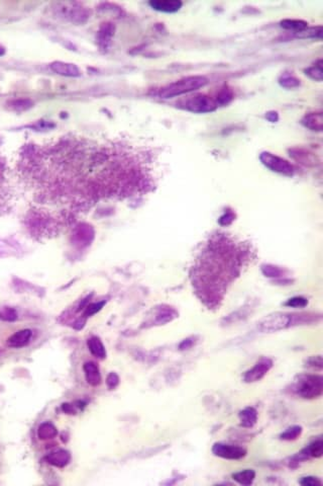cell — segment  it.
<instances>
[{
	"label": "cell",
	"instance_id": "2e32d148",
	"mask_svg": "<svg viewBox=\"0 0 323 486\" xmlns=\"http://www.w3.org/2000/svg\"><path fill=\"white\" fill-rule=\"evenodd\" d=\"M93 235H94V232H93L91 227L85 226V225H80L77 228L76 232L74 233V238L76 239V241L78 243H80V245L88 246V245H90V242L93 239Z\"/></svg>",
	"mask_w": 323,
	"mask_h": 486
},
{
	"label": "cell",
	"instance_id": "7a4b0ae2",
	"mask_svg": "<svg viewBox=\"0 0 323 486\" xmlns=\"http://www.w3.org/2000/svg\"><path fill=\"white\" fill-rule=\"evenodd\" d=\"M294 390L302 398H317L323 392V379L319 375H301L295 381Z\"/></svg>",
	"mask_w": 323,
	"mask_h": 486
},
{
	"label": "cell",
	"instance_id": "9a60e30c",
	"mask_svg": "<svg viewBox=\"0 0 323 486\" xmlns=\"http://www.w3.org/2000/svg\"><path fill=\"white\" fill-rule=\"evenodd\" d=\"M240 424L243 427H252L257 421V412L253 407H245L238 414Z\"/></svg>",
	"mask_w": 323,
	"mask_h": 486
},
{
	"label": "cell",
	"instance_id": "74e56055",
	"mask_svg": "<svg viewBox=\"0 0 323 486\" xmlns=\"http://www.w3.org/2000/svg\"><path fill=\"white\" fill-rule=\"evenodd\" d=\"M5 53H6V50H5V48H4V47H2V46H0V56L5 55Z\"/></svg>",
	"mask_w": 323,
	"mask_h": 486
},
{
	"label": "cell",
	"instance_id": "7c38bea8",
	"mask_svg": "<svg viewBox=\"0 0 323 486\" xmlns=\"http://www.w3.org/2000/svg\"><path fill=\"white\" fill-rule=\"evenodd\" d=\"M86 381L89 385L96 387L101 383V375L99 367L94 362H86L83 366Z\"/></svg>",
	"mask_w": 323,
	"mask_h": 486
},
{
	"label": "cell",
	"instance_id": "ffe728a7",
	"mask_svg": "<svg viewBox=\"0 0 323 486\" xmlns=\"http://www.w3.org/2000/svg\"><path fill=\"white\" fill-rule=\"evenodd\" d=\"M58 434V429L51 422H44L38 428V435L40 440L46 441L54 439Z\"/></svg>",
	"mask_w": 323,
	"mask_h": 486
},
{
	"label": "cell",
	"instance_id": "3957f363",
	"mask_svg": "<svg viewBox=\"0 0 323 486\" xmlns=\"http://www.w3.org/2000/svg\"><path fill=\"white\" fill-rule=\"evenodd\" d=\"M218 107L219 105L216 101V98L213 99L205 94H195L179 103V108L198 114L213 112Z\"/></svg>",
	"mask_w": 323,
	"mask_h": 486
},
{
	"label": "cell",
	"instance_id": "4316f807",
	"mask_svg": "<svg viewBox=\"0 0 323 486\" xmlns=\"http://www.w3.org/2000/svg\"><path fill=\"white\" fill-rule=\"evenodd\" d=\"M105 301H101V302H97V303H92V304H89L86 306L85 308V311H84V316L85 317H90L94 314H96L97 312H99L103 306L105 305Z\"/></svg>",
	"mask_w": 323,
	"mask_h": 486
},
{
	"label": "cell",
	"instance_id": "9c48e42d",
	"mask_svg": "<svg viewBox=\"0 0 323 486\" xmlns=\"http://www.w3.org/2000/svg\"><path fill=\"white\" fill-rule=\"evenodd\" d=\"M33 337V331L31 329H22L14 333L8 339V346L14 349L24 348L30 344Z\"/></svg>",
	"mask_w": 323,
	"mask_h": 486
},
{
	"label": "cell",
	"instance_id": "484cf974",
	"mask_svg": "<svg viewBox=\"0 0 323 486\" xmlns=\"http://www.w3.org/2000/svg\"><path fill=\"white\" fill-rule=\"evenodd\" d=\"M306 74L311 77L312 79L315 80H321L322 79V66H321V61H319L318 64L308 68L306 70Z\"/></svg>",
	"mask_w": 323,
	"mask_h": 486
},
{
	"label": "cell",
	"instance_id": "4fadbf2b",
	"mask_svg": "<svg viewBox=\"0 0 323 486\" xmlns=\"http://www.w3.org/2000/svg\"><path fill=\"white\" fill-rule=\"evenodd\" d=\"M62 13L64 18H66L69 21H72L73 23H85L86 19L88 18L82 8H76V7L69 8L68 5H67V8H62Z\"/></svg>",
	"mask_w": 323,
	"mask_h": 486
},
{
	"label": "cell",
	"instance_id": "83f0119b",
	"mask_svg": "<svg viewBox=\"0 0 323 486\" xmlns=\"http://www.w3.org/2000/svg\"><path fill=\"white\" fill-rule=\"evenodd\" d=\"M308 304V301L306 298L304 297H293L289 300H287V302L285 303L286 306L288 307H292V308H303L305 307L306 305Z\"/></svg>",
	"mask_w": 323,
	"mask_h": 486
},
{
	"label": "cell",
	"instance_id": "4dcf8cb0",
	"mask_svg": "<svg viewBox=\"0 0 323 486\" xmlns=\"http://www.w3.org/2000/svg\"><path fill=\"white\" fill-rule=\"evenodd\" d=\"M299 483L303 486H317V485H321L322 481L317 477L306 476V477H302Z\"/></svg>",
	"mask_w": 323,
	"mask_h": 486
},
{
	"label": "cell",
	"instance_id": "e575fe53",
	"mask_svg": "<svg viewBox=\"0 0 323 486\" xmlns=\"http://www.w3.org/2000/svg\"><path fill=\"white\" fill-rule=\"evenodd\" d=\"M172 313H171V310H163L161 311L159 314H158V321L160 323H165V322H168L172 319Z\"/></svg>",
	"mask_w": 323,
	"mask_h": 486
},
{
	"label": "cell",
	"instance_id": "277c9868",
	"mask_svg": "<svg viewBox=\"0 0 323 486\" xmlns=\"http://www.w3.org/2000/svg\"><path fill=\"white\" fill-rule=\"evenodd\" d=\"M292 325H295V314L274 313L262 319L259 328L263 332H276Z\"/></svg>",
	"mask_w": 323,
	"mask_h": 486
},
{
	"label": "cell",
	"instance_id": "52a82bcc",
	"mask_svg": "<svg viewBox=\"0 0 323 486\" xmlns=\"http://www.w3.org/2000/svg\"><path fill=\"white\" fill-rule=\"evenodd\" d=\"M273 367V361L269 358H263L259 362L255 363V365L249 369L248 371L245 372L243 376V380L246 383H253L256 381H260L263 379L268 372L272 369Z\"/></svg>",
	"mask_w": 323,
	"mask_h": 486
},
{
	"label": "cell",
	"instance_id": "ba28073f",
	"mask_svg": "<svg viewBox=\"0 0 323 486\" xmlns=\"http://www.w3.org/2000/svg\"><path fill=\"white\" fill-rule=\"evenodd\" d=\"M51 68L55 73L66 77H78L81 75L79 68L72 63L56 61L51 64Z\"/></svg>",
	"mask_w": 323,
	"mask_h": 486
},
{
	"label": "cell",
	"instance_id": "6da1fadb",
	"mask_svg": "<svg viewBox=\"0 0 323 486\" xmlns=\"http://www.w3.org/2000/svg\"><path fill=\"white\" fill-rule=\"evenodd\" d=\"M207 84V79L203 76H189L180 79L174 83L169 84L160 91V96L162 99H171L175 96H180L196 89H199Z\"/></svg>",
	"mask_w": 323,
	"mask_h": 486
},
{
	"label": "cell",
	"instance_id": "1f68e13d",
	"mask_svg": "<svg viewBox=\"0 0 323 486\" xmlns=\"http://www.w3.org/2000/svg\"><path fill=\"white\" fill-rule=\"evenodd\" d=\"M280 83L282 86L286 87V88H293V87H296L300 84L299 80L296 79L295 77L293 76H285L283 77L281 80H280Z\"/></svg>",
	"mask_w": 323,
	"mask_h": 486
},
{
	"label": "cell",
	"instance_id": "ac0fdd59",
	"mask_svg": "<svg viewBox=\"0 0 323 486\" xmlns=\"http://www.w3.org/2000/svg\"><path fill=\"white\" fill-rule=\"evenodd\" d=\"M255 472L252 469H245L232 474V479L240 485H250L254 481Z\"/></svg>",
	"mask_w": 323,
	"mask_h": 486
},
{
	"label": "cell",
	"instance_id": "30bf717a",
	"mask_svg": "<svg viewBox=\"0 0 323 486\" xmlns=\"http://www.w3.org/2000/svg\"><path fill=\"white\" fill-rule=\"evenodd\" d=\"M150 6L155 11L172 14L178 12L182 8V3L178 0H154L150 3Z\"/></svg>",
	"mask_w": 323,
	"mask_h": 486
},
{
	"label": "cell",
	"instance_id": "d4e9b609",
	"mask_svg": "<svg viewBox=\"0 0 323 486\" xmlns=\"http://www.w3.org/2000/svg\"><path fill=\"white\" fill-rule=\"evenodd\" d=\"M262 271H263L264 275L266 277H269V278H279V277H282V274H283V270H281L278 267L271 266V265L264 266L262 268Z\"/></svg>",
	"mask_w": 323,
	"mask_h": 486
},
{
	"label": "cell",
	"instance_id": "8d00e7d4",
	"mask_svg": "<svg viewBox=\"0 0 323 486\" xmlns=\"http://www.w3.org/2000/svg\"><path fill=\"white\" fill-rule=\"evenodd\" d=\"M193 345V341H191V338H187L185 341H183V343L180 345V350H187L189 348H191Z\"/></svg>",
	"mask_w": 323,
	"mask_h": 486
},
{
	"label": "cell",
	"instance_id": "f1b7e54d",
	"mask_svg": "<svg viewBox=\"0 0 323 486\" xmlns=\"http://www.w3.org/2000/svg\"><path fill=\"white\" fill-rule=\"evenodd\" d=\"M78 403H79V401H77L76 403H64V404L62 405V409H63L64 412H66V413H68V414H76V413H77V408H78L79 410H81V409H83V407H84V403H83L82 401H81L80 405H78Z\"/></svg>",
	"mask_w": 323,
	"mask_h": 486
},
{
	"label": "cell",
	"instance_id": "7402d4cb",
	"mask_svg": "<svg viewBox=\"0 0 323 486\" xmlns=\"http://www.w3.org/2000/svg\"><path fill=\"white\" fill-rule=\"evenodd\" d=\"M302 433V427L299 425H294L287 428L284 432L280 434V439L283 441H295Z\"/></svg>",
	"mask_w": 323,
	"mask_h": 486
},
{
	"label": "cell",
	"instance_id": "d6a6232c",
	"mask_svg": "<svg viewBox=\"0 0 323 486\" xmlns=\"http://www.w3.org/2000/svg\"><path fill=\"white\" fill-rule=\"evenodd\" d=\"M119 384V377L116 373H110L106 379V385L110 390L115 389Z\"/></svg>",
	"mask_w": 323,
	"mask_h": 486
},
{
	"label": "cell",
	"instance_id": "8fae6325",
	"mask_svg": "<svg viewBox=\"0 0 323 486\" xmlns=\"http://www.w3.org/2000/svg\"><path fill=\"white\" fill-rule=\"evenodd\" d=\"M45 460L50 465H53L58 468H64L70 463L71 454L66 450H58L46 456Z\"/></svg>",
	"mask_w": 323,
	"mask_h": 486
},
{
	"label": "cell",
	"instance_id": "d6986e66",
	"mask_svg": "<svg viewBox=\"0 0 323 486\" xmlns=\"http://www.w3.org/2000/svg\"><path fill=\"white\" fill-rule=\"evenodd\" d=\"M322 454H323L322 440H317L312 442L309 446H307L301 452V455H303L304 457H312V458H320Z\"/></svg>",
	"mask_w": 323,
	"mask_h": 486
},
{
	"label": "cell",
	"instance_id": "e0dca14e",
	"mask_svg": "<svg viewBox=\"0 0 323 486\" xmlns=\"http://www.w3.org/2000/svg\"><path fill=\"white\" fill-rule=\"evenodd\" d=\"M87 346L90 353L97 359H104L106 357L105 347L97 336H92L87 341Z\"/></svg>",
	"mask_w": 323,
	"mask_h": 486
},
{
	"label": "cell",
	"instance_id": "d590c367",
	"mask_svg": "<svg viewBox=\"0 0 323 486\" xmlns=\"http://www.w3.org/2000/svg\"><path fill=\"white\" fill-rule=\"evenodd\" d=\"M234 219V215L232 213H225L220 219H219V223L223 226H226V225H229Z\"/></svg>",
	"mask_w": 323,
	"mask_h": 486
},
{
	"label": "cell",
	"instance_id": "5bb4252c",
	"mask_svg": "<svg viewBox=\"0 0 323 486\" xmlns=\"http://www.w3.org/2000/svg\"><path fill=\"white\" fill-rule=\"evenodd\" d=\"M302 124L304 127L312 130V131H322L323 127V118L321 113H310L306 115L303 120Z\"/></svg>",
	"mask_w": 323,
	"mask_h": 486
},
{
	"label": "cell",
	"instance_id": "5b68a950",
	"mask_svg": "<svg viewBox=\"0 0 323 486\" xmlns=\"http://www.w3.org/2000/svg\"><path fill=\"white\" fill-rule=\"evenodd\" d=\"M260 159L262 163L274 172L284 174L287 176H292L294 174V167L287 160L274 155L269 152H264L261 154Z\"/></svg>",
	"mask_w": 323,
	"mask_h": 486
},
{
	"label": "cell",
	"instance_id": "44dd1931",
	"mask_svg": "<svg viewBox=\"0 0 323 486\" xmlns=\"http://www.w3.org/2000/svg\"><path fill=\"white\" fill-rule=\"evenodd\" d=\"M281 27L285 28L287 30L291 31H296V32H303L307 28V24L302 21H297V20H286L281 23Z\"/></svg>",
	"mask_w": 323,
	"mask_h": 486
},
{
	"label": "cell",
	"instance_id": "836d02e7",
	"mask_svg": "<svg viewBox=\"0 0 323 486\" xmlns=\"http://www.w3.org/2000/svg\"><path fill=\"white\" fill-rule=\"evenodd\" d=\"M307 367L313 368V369H322V358L320 356L317 357H311L307 361Z\"/></svg>",
	"mask_w": 323,
	"mask_h": 486
},
{
	"label": "cell",
	"instance_id": "cb8c5ba5",
	"mask_svg": "<svg viewBox=\"0 0 323 486\" xmlns=\"http://www.w3.org/2000/svg\"><path fill=\"white\" fill-rule=\"evenodd\" d=\"M113 34V27L110 24H107L106 26H103L99 32V42L101 45L104 44L106 46V42L110 41V38Z\"/></svg>",
	"mask_w": 323,
	"mask_h": 486
},
{
	"label": "cell",
	"instance_id": "603a6c76",
	"mask_svg": "<svg viewBox=\"0 0 323 486\" xmlns=\"http://www.w3.org/2000/svg\"><path fill=\"white\" fill-rule=\"evenodd\" d=\"M18 319V312L15 308L5 306L0 308V320L6 322H14Z\"/></svg>",
	"mask_w": 323,
	"mask_h": 486
},
{
	"label": "cell",
	"instance_id": "8992f818",
	"mask_svg": "<svg viewBox=\"0 0 323 486\" xmlns=\"http://www.w3.org/2000/svg\"><path fill=\"white\" fill-rule=\"evenodd\" d=\"M212 453L216 457L227 460H239L246 456L245 449L223 443H215L212 447Z\"/></svg>",
	"mask_w": 323,
	"mask_h": 486
},
{
	"label": "cell",
	"instance_id": "f546056e",
	"mask_svg": "<svg viewBox=\"0 0 323 486\" xmlns=\"http://www.w3.org/2000/svg\"><path fill=\"white\" fill-rule=\"evenodd\" d=\"M11 106L14 110L21 112V111H25V110H28L29 108H31L32 103L29 100H18V101L12 102Z\"/></svg>",
	"mask_w": 323,
	"mask_h": 486
}]
</instances>
